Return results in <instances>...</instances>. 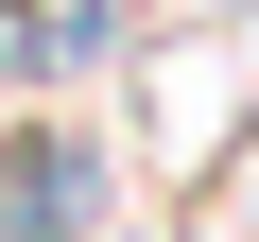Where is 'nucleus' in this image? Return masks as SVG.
<instances>
[{"label": "nucleus", "instance_id": "obj_1", "mask_svg": "<svg viewBox=\"0 0 259 242\" xmlns=\"http://www.w3.org/2000/svg\"><path fill=\"white\" fill-rule=\"evenodd\" d=\"M104 225H121V139L104 121H69V104L0 121V242H104Z\"/></svg>", "mask_w": 259, "mask_h": 242}, {"label": "nucleus", "instance_id": "obj_2", "mask_svg": "<svg viewBox=\"0 0 259 242\" xmlns=\"http://www.w3.org/2000/svg\"><path fill=\"white\" fill-rule=\"evenodd\" d=\"M104 242H173V225H104Z\"/></svg>", "mask_w": 259, "mask_h": 242}]
</instances>
